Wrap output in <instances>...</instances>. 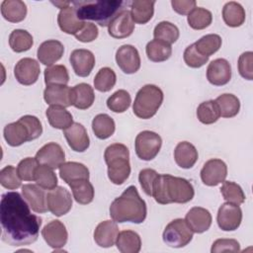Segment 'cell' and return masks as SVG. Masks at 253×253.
<instances>
[{"instance_id": "48", "label": "cell", "mask_w": 253, "mask_h": 253, "mask_svg": "<svg viewBox=\"0 0 253 253\" xmlns=\"http://www.w3.org/2000/svg\"><path fill=\"white\" fill-rule=\"evenodd\" d=\"M222 183L220 193L226 202L238 206L244 203L245 195L238 184L231 181H223Z\"/></svg>"}, {"instance_id": "28", "label": "cell", "mask_w": 253, "mask_h": 253, "mask_svg": "<svg viewBox=\"0 0 253 253\" xmlns=\"http://www.w3.org/2000/svg\"><path fill=\"white\" fill-rule=\"evenodd\" d=\"M59 176L66 183L70 184L78 180H89V170L88 168L79 162L68 161L64 162L59 167Z\"/></svg>"}, {"instance_id": "55", "label": "cell", "mask_w": 253, "mask_h": 253, "mask_svg": "<svg viewBox=\"0 0 253 253\" xmlns=\"http://www.w3.org/2000/svg\"><path fill=\"white\" fill-rule=\"evenodd\" d=\"M99 35L98 28L91 22H85L82 29L75 35L76 40L81 42H90L97 39Z\"/></svg>"}, {"instance_id": "52", "label": "cell", "mask_w": 253, "mask_h": 253, "mask_svg": "<svg viewBox=\"0 0 253 253\" xmlns=\"http://www.w3.org/2000/svg\"><path fill=\"white\" fill-rule=\"evenodd\" d=\"M239 74L247 80L253 79V52L245 51L238 58Z\"/></svg>"}, {"instance_id": "27", "label": "cell", "mask_w": 253, "mask_h": 253, "mask_svg": "<svg viewBox=\"0 0 253 253\" xmlns=\"http://www.w3.org/2000/svg\"><path fill=\"white\" fill-rule=\"evenodd\" d=\"M198 157V150L192 143L188 141H181L175 147L174 159L176 164L181 168H192L197 162Z\"/></svg>"}, {"instance_id": "47", "label": "cell", "mask_w": 253, "mask_h": 253, "mask_svg": "<svg viewBox=\"0 0 253 253\" xmlns=\"http://www.w3.org/2000/svg\"><path fill=\"white\" fill-rule=\"evenodd\" d=\"M131 103L130 95L127 91L121 89L116 91L107 100V107L114 113L126 112Z\"/></svg>"}, {"instance_id": "43", "label": "cell", "mask_w": 253, "mask_h": 253, "mask_svg": "<svg viewBox=\"0 0 253 253\" xmlns=\"http://www.w3.org/2000/svg\"><path fill=\"white\" fill-rule=\"evenodd\" d=\"M189 26L194 30H204L212 22L211 12L203 7H196L187 18Z\"/></svg>"}, {"instance_id": "12", "label": "cell", "mask_w": 253, "mask_h": 253, "mask_svg": "<svg viewBox=\"0 0 253 253\" xmlns=\"http://www.w3.org/2000/svg\"><path fill=\"white\" fill-rule=\"evenodd\" d=\"M226 176L227 166L221 159L217 158L208 160L201 170V179L203 183L211 187L222 183Z\"/></svg>"}, {"instance_id": "32", "label": "cell", "mask_w": 253, "mask_h": 253, "mask_svg": "<svg viewBox=\"0 0 253 253\" xmlns=\"http://www.w3.org/2000/svg\"><path fill=\"white\" fill-rule=\"evenodd\" d=\"M73 106L79 110L90 108L95 100L93 88L87 83H79L72 87Z\"/></svg>"}, {"instance_id": "51", "label": "cell", "mask_w": 253, "mask_h": 253, "mask_svg": "<svg viewBox=\"0 0 253 253\" xmlns=\"http://www.w3.org/2000/svg\"><path fill=\"white\" fill-rule=\"evenodd\" d=\"M36 158L27 157L21 160L17 166V171L20 178L24 181H34L35 180V171L39 166Z\"/></svg>"}, {"instance_id": "49", "label": "cell", "mask_w": 253, "mask_h": 253, "mask_svg": "<svg viewBox=\"0 0 253 253\" xmlns=\"http://www.w3.org/2000/svg\"><path fill=\"white\" fill-rule=\"evenodd\" d=\"M21 180L17 169L12 165H7L0 171V184L8 190H16L21 187Z\"/></svg>"}, {"instance_id": "2", "label": "cell", "mask_w": 253, "mask_h": 253, "mask_svg": "<svg viewBox=\"0 0 253 253\" xmlns=\"http://www.w3.org/2000/svg\"><path fill=\"white\" fill-rule=\"evenodd\" d=\"M194 195L193 185L188 180L169 174L158 175L151 193V196L160 205L186 204L194 198Z\"/></svg>"}, {"instance_id": "4", "label": "cell", "mask_w": 253, "mask_h": 253, "mask_svg": "<svg viewBox=\"0 0 253 253\" xmlns=\"http://www.w3.org/2000/svg\"><path fill=\"white\" fill-rule=\"evenodd\" d=\"M131 2L122 0H92V1H72L77 17L84 20L95 21L102 27H107L110 22L123 10L126 5Z\"/></svg>"}, {"instance_id": "45", "label": "cell", "mask_w": 253, "mask_h": 253, "mask_svg": "<svg viewBox=\"0 0 253 253\" xmlns=\"http://www.w3.org/2000/svg\"><path fill=\"white\" fill-rule=\"evenodd\" d=\"M34 181L44 190H52L57 186V177L53 169L45 165H39L36 168Z\"/></svg>"}, {"instance_id": "6", "label": "cell", "mask_w": 253, "mask_h": 253, "mask_svg": "<svg viewBox=\"0 0 253 253\" xmlns=\"http://www.w3.org/2000/svg\"><path fill=\"white\" fill-rule=\"evenodd\" d=\"M163 98V92L158 86L153 84L144 85L136 93L132 105L133 114L142 120L152 118L160 108Z\"/></svg>"}, {"instance_id": "42", "label": "cell", "mask_w": 253, "mask_h": 253, "mask_svg": "<svg viewBox=\"0 0 253 253\" xmlns=\"http://www.w3.org/2000/svg\"><path fill=\"white\" fill-rule=\"evenodd\" d=\"M197 117L202 124L211 125L215 123L219 117V109L215 101L209 100L201 103L197 109Z\"/></svg>"}, {"instance_id": "41", "label": "cell", "mask_w": 253, "mask_h": 253, "mask_svg": "<svg viewBox=\"0 0 253 253\" xmlns=\"http://www.w3.org/2000/svg\"><path fill=\"white\" fill-rule=\"evenodd\" d=\"M180 33L176 25L168 21L158 23L153 31V37L156 40L163 41L169 44L174 43L179 39Z\"/></svg>"}, {"instance_id": "56", "label": "cell", "mask_w": 253, "mask_h": 253, "mask_svg": "<svg viewBox=\"0 0 253 253\" xmlns=\"http://www.w3.org/2000/svg\"><path fill=\"white\" fill-rule=\"evenodd\" d=\"M172 8L180 15H189L191 11L196 8L197 2L195 0H172Z\"/></svg>"}, {"instance_id": "39", "label": "cell", "mask_w": 253, "mask_h": 253, "mask_svg": "<svg viewBox=\"0 0 253 253\" xmlns=\"http://www.w3.org/2000/svg\"><path fill=\"white\" fill-rule=\"evenodd\" d=\"M214 101L218 106L220 116L223 118L235 117L240 110V101L233 94H221Z\"/></svg>"}, {"instance_id": "31", "label": "cell", "mask_w": 253, "mask_h": 253, "mask_svg": "<svg viewBox=\"0 0 253 253\" xmlns=\"http://www.w3.org/2000/svg\"><path fill=\"white\" fill-rule=\"evenodd\" d=\"M153 0H134L130 3V15L132 21L136 24L144 25L149 22L154 14Z\"/></svg>"}, {"instance_id": "30", "label": "cell", "mask_w": 253, "mask_h": 253, "mask_svg": "<svg viewBox=\"0 0 253 253\" xmlns=\"http://www.w3.org/2000/svg\"><path fill=\"white\" fill-rule=\"evenodd\" d=\"M45 116L49 125L57 129H65L73 124L72 115L60 106H50L45 111Z\"/></svg>"}, {"instance_id": "18", "label": "cell", "mask_w": 253, "mask_h": 253, "mask_svg": "<svg viewBox=\"0 0 253 253\" xmlns=\"http://www.w3.org/2000/svg\"><path fill=\"white\" fill-rule=\"evenodd\" d=\"M70 64L76 75L87 77L95 66V56L92 51L84 48L74 49L69 56Z\"/></svg>"}, {"instance_id": "46", "label": "cell", "mask_w": 253, "mask_h": 253, "mask_svg": "<svg viewBox=\"0 0 253 253\" xmlns=\"http://www.w3.org/2000/svg\"><path fill=\"white\" fill-rule=\"evenodd\" d=\"M116 81L115 71L110 67H103L95 75L94 87L100 92H108L114 88Z\"/></svg>"}, {"instance_id": "16", "label": "cell", "mask_w": 253, "mask_h": 253, "mask_svg": "<svg viewBox=\"0 0 253 253\" xmlns=\"http://www.w3.org/2000/svg\"><path fill=\"white\" fill-rule=\"evenodd\" d=\"M134 31L130 11L125 9L121 11L108 25V33L114 39H125L129 37Z\"/></svg>"}, {"instance_id": "38", "label": "cell", "mask_w": 253, "mask_h": 253, "mask_svg": "<svg viewBox=\"0 0 253 253\" xmlns=\"http://www.w3.org/2000/svg\"><path fill=\"white\" fill-rule=\"evenodd\" d=\"M34 44L33 36L26 30L16 29L9 36V45L15 52L29 50Z\"/></svg>"}, {"instance_id": "50", "label": "cell", "mask_w": 253, "mask_h": 253, "mask_svg": "<svg viewBox=\"0 0 253 253\" xmlns=\"http://www.w3.org/2000/svg\"><path fill=\"white\" fill-rule=\"evenodd\" d=\"M208 60L209 56L201 54L197 50L195 43L188 45L184 51V61L188 66L192 68H200L205 65Z\"/></svg>"}, {"instance_id": "7", "label": "cell", "mask_w": 253, "mask_h": 253, "mask_svg": "<svg viewBox=\"0 0 253 253\" xmlns=\"http://www.w3.org/2000/svg\"><path fill=\"white\" fill-rule=\"evenodd\" d=\"M194 232L185 219L176 218L170 221L162 234L166 245L173 248H182L188 245L193 239Z\"/></svg>"}, {"instance_id": "11", "label": "cell", "mask_w": 253, "mask_h": 253, "mask_svg": "<svg viewBox=\"0 0 253 253\" xmlns=\"http://www.w3.org/2000/svg\"><path fill=\"white\" fill-rule=\"evenodd\" d=\"M116 62L126 74H133L140 68L138 50L131 44L121 45L116 52Z\"/></svg>"}, {"instance_id": "54", "label": "cell", "mask_w": 253, "mask_h": 253, "mask_svg": "<svg viewBox=\"0 0 253 253\" xmlns=\"http://www.w3.org/2000/svg\"><path fill=\"white\" fill-rule=\"evenodd\" d=\"M158 175L159 174L154 169L145 168V169L140 170V172L138 174V181H139V184H140L142 190L144 191V193L147 196H151L152 187H153V184H154L156 178L158 177Z\"/></svg>"}, {"instance_id": "25", "label": "cell", "mask_w": 253, "mask_h": 253, "mask_svg": "<svg viewBox=\"0 0 253 253\" xmlns=\"http://www.w3.org/2000/svg\"><path fill=\"white\" fill-rule=\"evenodd\" d=\"M185 220L195 233H203L211 225V214L204 208L194 207L186 214Z\"/></svg>"}, {"instance_id": "24", "label": "cell", "mask_w": 253, "mask_h": 253, "mask_svg": "<svg viewBox=\"0 0 253 253\" xmlns=\"http://www.w3.org/2000/svg\"><path fill=\"white\" fill-rule=\"evenodd\" d=\"M119 234V227L115 220L100 222L94 231V240L100 247L109 248L115 245Z\"/></svg>"}, {"instance_id": "14", "label": "cell", "mask_w": 253, "mask_h": 253, "mask_svg": "<svg viewBox=\"0 0 253 253\" xmlns=\"http://www.w3.org/2000/svg\"><path fill=\"white\" fill-rule=\"evenodd\" d=\"M35 158L41 165L57 169L65 162V152L58 143L48 142L39 149Z\"/></svg>"}, {"instance_id": "36", "label": "cell", "mask_w": 253, "mask_h": 253, "mask_svg": "<svg viewBox=\"0 0 253 253\" xmlns=\"http://www.w3.org/2000/svg\"><path fill=\"white\" fill-rule=\"evenodd\" d=\"M92 129L98 138L107 139L114 134L116 125L109 115L99 114L92 121Z\"/></svg>"}, {"instance_id": "9", "label": "cell", "mask_w": 253, "mask_h": 253, "mask_svg": "<svg viewBox=\"0 0 253 253\" xmlns=\"http://www.w3.org/2000/svg\"><path fill=\"white\" fill-rule=\"evenodd\" d=\"M48 211L55 216L66 214L72 208L71 194L63 187L56 186L46 194Z\"/></svg>"}, {"instance_id": "1", "label": "cell", "mask_w": 253, "mask_h": 253, "mask_svg": "<svg viewBox=\"0 0 253 253\" xmlns=\"http://www.w3.org/2000/svg\"><path fill=\"white\" fill-rule=\"evenodd\" d=\"M27 201L18 192L2 195L0 222L2 241L10 246H25L37 241L42 219L32 213Z\"/></svg>"}, {"instance_id": "3", "label": "cell", "mask_w": 253, "mask_h": 253, "mask_svg": "<svg viewBox=\"0 0 253 253\" xmlns=\"http://www.w3.org/2000/svg\"><path fill=\"white\" fill-rule=\"evenodd\" d=\"M147 208L134 186L127 187L110 206V216L116 222L141 223L146 218Z\"/></svg>"}, {"instance_id": "37", "label": "cell", "mask_w": 253, "mask_h": 253, "mask_svg": "<svg viewBox=\"0 0 253 253\" xmlns=\"http://www.w3.org/2000/svg\"><path fill=\"white\" fill-rule=\"evenodd\" d=\"M72 195L74 200L80 205H88L94 199V188L89 180H78L70 183Z\"/></svg>"}, {"instance_id": "44", "label": "cell", "mask_w": 253, "mask_h": 253, "mask_svg": "<svg viewBox=\"0 0 253 253\" xmlns=\"http://www.w3.org/2000/svg\"><path fill=\"white\" fill-rule=\"evenodd\" d=\"M221 42V38L218 35L209 34L198 40L195 42V46L201 54L210 57L220 48Z\"/></svg>"}, {"instance_id": "15", "label": "cell", "mask_w": 253, "mask_h": 253, "mask_svg": "<svg viewBox=\"0 0 253 253\" xmlns=\"http://www.w3.org/2000/svg\"><path fill=\"white\" fill-rule=\"evenodd\" d=\"M42 235L47 245L54 250L62 248L66 244L68 238L65 225L58 219L51 220L44 225L42 229Z\"/></svg>"}, {"instance_id": "20", "label": "cell", "mask_w": 253, "mask_h": 253, "mask_svg": "<svg viewBox=\"0 0 253 253\" xmlns=\"http://www.w3.org/2000/svg\"><path fill=\"white\" fill-rule=\"evenodd\" d=\"M43 99L50 106H73L72 88L67 85H49L43 91Z\"/></svg>"}, {"instance_id": "35", "label": "cell", "mask_w": 253, "mask_h": 253, "mask_svg": "<svg viewBox=\"0 0 253 253\" xmlns=\"http://www.w3.org/2000/svg\"><path fill=\"white\" fill-rule=\"evenodd\" d=\"M145 52L149 60L153 62H162L167 60L171 56L172 47L171 44L163 41L154 39L147 42Z\"/></svg>"}, {"instance_id": "10", "label": "cell", "mask_w": 253, "mask_h": 253, "mask_svg": "<svg viewBox=\"0 0 253 253\" xmlns=\"http://www.w3.org/2000/svg\"><path fill=\"white\" fill-rule=\"evenodd\" d=\"M241 220L242 211L238 205L226 202L219 207L216 221L221 230L233 231L240 226Z\"/></svg>"}, {"instance_id": "17", "label": "cell", "mask_w": 253, "mask_h": 253, "mask_svg": "<svg viewBox=\"0 0 253 253\" xmlns=\"http://www.w3.org/2000/svg\"><path fill=\"white\" fill-rule=\"evenodd\" d=\"M3 135L6 142L13 147L20 146L27 141L34 140L30 128L20 119L15 123L6 125L3 130Z\"/></svg>"}, {"instance_id": "8", "label": "cell", "mask_w": 253, "mask_h": 253, "mask_svg": "<svg viewBox=\"0 0 253 253\" xmlns=\"http://www.w3.org/2000/svg\"><path fill=\"white\" fill-rule=\"evenodd\" d=\"M162 145L161 136L151 130L140 131L134 141L135 153L138 158L144 161L152 160L158 154Z\"/></svg>"}, {"instance_id": "21", "label": "cell", "mask_w": 253, "mask_h": 253, "mask_svg": "<svg viewBox=\"0 0 253 253\" xmlns=\"http://www.w3.org/2000/svg\"><path fill=\"white\" fill-rule=\"evenodd\" d=\"M63 134L69 147L76 152H84L90 145V139L85 126L79 123H73L63 130Z\"/></svg>"}, {"instance_id": "40", "label": "cell", "mask_w": 253, "mask_h": 253, "mask_svg": "<svg viewBox=\"0 0 253 253\" xmlns=\"http://www.w3.org/2000/svg\"><path fill=\"white\" fill-rule=\"evenodd\" d=\"M69 74L67 68L62 64L47 66L44 69V83L49 85H67Z\"/></svg>"}, {"instance_id": "19", "label": "cell", "mask_w": 253, "mask_h": 253, "mask_svg": "<svg viewBox=\"0 0 253 253\" xmlns=\"http://www.w3.org/2000/svg\"><path fill=\"white\" fill-rule=\"evenodd\" d=\"M207 79L214 86H222L231 79L230 63L224 58L212 60L207 68Z\"/></svg>"}, {"instance_id": "22", "label": "cell", "mask_w": 253, "mask_h": 253, "mask_svg": "<svg viewBox=\"0 0 253 253\" xmlns=\"http://www.w3.org/2000/svg\"><path fill=\"white\" fill-rule=\"evenodd\" d=\"M37 184H25L22 186V194L30 208L38 213H44L48 211L46 205V194Z\"/></svg>"}, {"instance_id": "26", "label": "cell", "mask_w": 253, "mask_h": 253, "mask_svg": "<svg viewBox=\"0 0 253 253\" xmlns=\"http://www.w3.org/2000/svg\"><path fill=\"white\" fill-rule=\"evenodd\" d=\"M70 5L59 11L57 16V23L59 29L63 33L75 36L82 29L85 22L77 17L75 8Z\"/></svg>"}, {"instance_id": "5", "label": "cell", "mask_w": 253, "mask_h": 253, "mask_svg": "<svg viewBox=\"0 0 253 253\" xmlns=\"http://www.w3.org/2000/svg\"><path fill=\"white\" fill-rule=\"evenodd\" d=\"M108 166V177L115 185L124 184L130 174L129 151L123 143H113L104 152Z\"/></svg>"}, {"instance_id": "23", "label": "cell", "mask_w": 253, "mask_h": 253, "mask_svg": "<svg viewBox=\"0 0 253 253\" xmlns=\"http://www.w3.org/2000/svg\"><path fill=\"white\" fill-rule=\"evenodd\" d=\"M64 52L63 44L56 40H48L40 44L37 51V56L43 65L51 66L58 61Z\"/></svg>"}, {"instance_id": "29", "label": "cell", "mask_w": 253, "mask_h": 253, "mask_svg": "<svg viewBox=\"0 0 253 253\" xmlns=\"http://www.w3.org/2000/svg\"><path fill=\"white\" fill-rule=\"evenodd\" d=\"M1 14L8 22H22L27 16V5L21 0H4L1 3Z\"/></svg>"}, {"instance_id": "34", "label": "cell", "mask_w": 253, "mask_h": 253, "mask_svg": "<svg viewBox=\"0 0 253 253\" xmlns=\"http://www.w3.org/2000/svg\"><path fill=\"white\" fill-rule=\"evenodd\" d=\"M222 19L228 27H240L245 21V10L235 1L227 2L222 8Z\"/></svg>"}, {"instance_id": "13", "label": "cell", "mask_w": 253, "mask_h": 253, "mask_svg": "<svg viewBox=\"0 0 253 253\" xmlns=\"http://www.w3.org/2000/svg\"><path fill=\"white\" fill-rule=\"evenodd\" d=\"M41 73L40 63L31 57L20 59L14 67V75L22 85H33L37 82Z\"/></svg>"}, {"instance_id": "53", "label": "cell", "mask_w": 253, "mask_h": 253, "mask_svg": "<svg viewBox=\"0 0 253 253\" xmlns=\"http://www.w3.org/2000/svg\"><path fill=\"white\" fill-rule=\"evenodd\" d=\"M240 244L237 240L232 238H220L216 239L212 245L211 252V253H219V252H239Z\"/></svg>"}, {"instance_id": "33", "label": "cell", "mask_w": 253, "mask_h": 253, "mask_svg": "<svg viewBox=\"0 0 253 253\" xmlns=\"http://www.w3.org/2000/svg\"><path fill=\"white\" fill-rule=\"evenodd\" d=\"M116 245L122 253H138L141 249V239L135 231L123 230L118 234Z\"/></svg>"}]
</instances>
